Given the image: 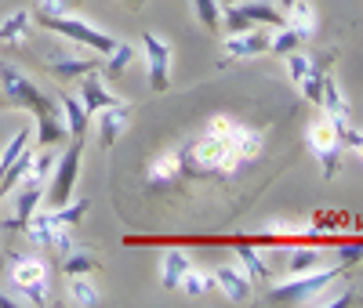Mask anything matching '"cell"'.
<instances>
[{"label": "cell", "mask_w": 363, "mask_h": 308, "mask_svg": "<svg viewBox=\"0 0 363 308\" xmlns=\"http://www.w3.org/2000/svg\"><path fill=\"white\" fill-rule=\"evenodd\" d=\"M66 301L73 308H95V304H102V290L95 287V280H87V275H69Z\"/></svg>", "instance_id": "cb8c5ba5"}, {"label": "cell", "mask_w": 363, "mask_h": 308, "mask_svg": "<svg viewBox=\"0 0 363 308\" xmlns=\"http://www.w3.org/2000/svg\"><path fill=\"white\" fill-rule=\"evenodd\" d=\"M0 91H4V105H15V109H29V113H33L37 142H40V145H62V142L69 138L58 98L44 95V87H37L22 69L0 66Z\"/></svg>", "instance_id": "6da1fadb"}, {"label": "cell", "mask_w": 363, "mask_h": 308, "mask_svg": "<svg viewBox=\"0 0 363 308\" xmlns=\"http://www.w3.org/2000/svg\"><path fill=\"white\" fill-rule=\"evenodd\" d=\"M48 69L58 80H80L87 73H99L102 69V58H84V55H55L48 62Z\"/></svg>", "instance_id": "d6986e66"}, {"label": "cell", "mask_w": 363, "mask_h": 308, "mask_svg": "<svg viewBox=\"0 0 363 308\" xmlns=\"http://www.w3.org/2000/svg\"><path fill=\"white\" fill-rule=\"evenodd\" d=\"M269 239H287V236H294V239H306L313 229L309 225H287V222H269L265 229H262Z\"/></svg>", "instance_id": "4dcf8cb0"}, {"label": "cell", "mask_w": 363, "mask_h": 308, "mask_svg": "<svg viewBox=\"0 0 363 308\" xmlns=\"http://www.w3.org/2000/svg\"><path fill=\"white\" fill-rule=\"evenodd\" d=\"M178 290H186V294H207V290H215V272H200V268H189L186 275H182Z\"/></svg>", "instance_id": "83f0119b"}, {"label": "cell", "mask_w": 363, "mask_h": 308, "mask_svg": "<svg viewBox=\"0 0 363 308\" xmlns=\"http://www.w3.org/2000/svg\"><path fill=\"white\" fill-rule=\"evenodd\" d=\"M189 268H193V261H189L186 251H167L160 258V283H164V290H178L182 275H186Z\"/></svg>", "instance_id": "7402d4cb"}, {"label": "cell", "mask_w": 363, "mask_h": 308, "mask_svg": "<svg viewBox=\"0 0 363 308\" xmlns=\"http://www.w3.org/2000/svg\"><path fill=\"white\" fill-rule=\"evenodd\" d=\"M203 131H211V135H218L222 142H229V149L236 152L240 160H258L262 156V145H265L262 131L244 127V123H236L233 116H211Z\"/></svg>", "instance_id": "ba28073f"}, {"label": "cell", "mask_w": 363, "mask_h": 308, "mask_svg": "<svg viewBox=\"0 0 363 308\" xmlns=\"http://www.w3.org/2000/svg\"><path fill=\"white\" fill-rule=\"evenodd\" d=\"M251 25H284L280 8H272L269 0H236L222 11V29L225 33H244Z\"/></svg>", "instance_id": "52a82bcc"}, {"label": "cell", "mask_w": 363, "mask_h": 308, "mask_svg": "<svg viewBox=\"0 0 363 308\" xmlns=\"http://www.w3.org/2000/svg\"><path fill=\"white\" fill-rule=\"evenodd\" d=\"M128 120H131V102H116L109 109H99V145L109 149L120 138V131L128 127Z\"/></svg>", "instance_id": "e0dca14e"}, {"label": "cell", "mask_w": 363, "mask_h": 308, "mask_svg": "<svg viewBox=\"0 0 363 308\" xmlns=\"http://www.w3.org/2000/svg\"><path fill=\"white\" fill-rule=\"evenodd\" d=\"M272 44V33L269 29H244V33H229L225 40V55L229 58H255V55H265Z\"/></svg>", "instance_id": "9a60e30c"}, {"label": "cell", "mask_w": 363, "mask_h": 308, "mask_svg": "<svg viewBox=\"0 0 363 308\" xmlns=\"http://www.w3.org/2000/svg\"><path fill=\"white\" fill-rule=\"evenodd\" d=\"M182 156H186V174H222V178H229L240 164H244L229 149V142H222L211 131H200L193 142H182Z\"/></svg>", "instance_id": "3957f363"}, {"label": "cell", "mask_w": 363, "mask_h": 308, "mask_svg": "<svg viewBox=\"0 0 363 308\" xmlns=\"http://www.w3.org/2000/svg\"><path fill=\"white\" fill-rule=\"evenodd\" d=\"M29 25H33V15H29V11H11L4 22H0V44H4V47L26 44Z\"/></svg>", "instance_id": "603a6c76"}, {"label": "cell", "mask_w": 363, "mask_h": 308, "mask_svg": "<svg viewBox=\"0 0 363 308\" xmlns=\"http://www.w3.org/2000/svg\"><path fill=\"white\" fill-rule=\"evenodd\" d=\"M77 0H37V18H55V15H73Z\"/></svg>", "instance_id": "d6a6232c"}, {"label": "cell", "mask_w": 363, "mask_h": 308, "mask_svg": "<svg viewBox=\"0 0 363 308\" xmlns=\"http://www.w3.org/2000/svg\"><path fill=\"white\" fill-rule=\"evenodd\" d=\"M284 25L294 29L301 40H309L316 33V8L309 4V0H294V4L287 8V15H284Z\"/></svg>", "instance_id": "ffe728a7"}, {"label": "cell", "mask_w": 363, "mask_h": 308, "mask_svg": "<svg viewBox=\"0 0 363 308\" xmlns=\"http://www.w3.org/2000/svg\"><path fill=\"white\" fill-rule=\"evenodd\" d=\"M124 4H128V8H135V11H138V8H142V4H145V0H124Z\"/></svg>", "instance_id": "8d00e7d4"}, {"label": "cell", "mask_w": 363, "mask_h": 308, "mask_svg": "<svg viewBox=\"0 0 363 308\" xmlns=\"http://www.w3.org/2000/svg\"><path fill=\"white\" fill-rule=\"evenodd\" d=\"M236 261H240V268L251 275V283H265L269 280V268H265L262 254L255 251L251 243H236Z\"/></svg>", "instance_id": "d4e9b609"}, {"label": "cell", "mask_w": 363, "mask_h": 308, "mask_svg": "<svg viewBox=\"0 0 363 308\" xmlns=\"http://www.w3.org/2000/svg\"><path fill=\"white\" fill-rule=\"evenodd\" d=\"M182 174H186V156H182V145H174V149L160 152V156L145 167V185H149L153 193H157V189L164 193V189H171Z\"/></svg>", "instance_id": "4fadbf2b"}, {"label": "cell", "mask_w": 363, "mask_h": 308, "mask_svg": "<svg viewBox=\"0 0 363 308\" xmlns=\"http://www.w3.org/2000/svg\"><path fill=\"white\" fill-rule=\"evenodd\" d=\"M193 11H196V18L203 22V29H222V4L218 0H193Z\"/></svg>", "instance_id": "f1b7e54d"}, {"label": "cell", "mask_w": 363, "mask_h": 308, "mask_svg": "<svg viewBox=\"0 0 363 308\" xmlns=\"http://www.w3.org/2000/svg\"><path fill=\"white\" fill-rule=\"evenodd\" d=\"M338 135H342V145H345V149H352L356 156L363 160V131H359V127H352V120H349V123H342Z\"/></svg>", "instance_id": "836d02e7"}, {"label": "cell", "mask_w": 363, "mask_h": 308, "mask_svg": "<svg viewBox=\"0 0 363 308\" xmlns=\"http://www.w3.org/2000/svg\"><path fill=\"white\" fill-rule=\"evenodd\" d=\"M0 268H4V258H0Z\"/></svg>", "instance_id": "ab89813d"}, {"label": "cell", "mask_w": 363, "mask_h": 308, "mask_svg": "<svg viewBox=\"0 0 363 308\" xmlns=\"http://www.w3.org/2000/svg\"><path fill=\"white\" fill-rule=\"evenodd\" d=\"M18 185H22V189H18V196H15V218H11V225H15V229H26L29 214L44 203V181L33 178V174H26Z\"/></svg>", "instance_id": "2e32d148"}, {"label": "cell", "mask_w": 363, "mask_h": 308, "mask_svg": "<svg viewBox=\"0 0 363 308\" xmlns=\"http://www.w3.org/2000/svg\"><path fill=\"white\" fill-rule=\"evenodd\" d=\"M287 58V66H291V80H294V87H298V95L301 98H309L313 105H320V84H323V58L316 62V58H309L306 51H291V55H284Z\"/></svg>", "instance_id": "8fae6325"}, {"label": "cell", "mask_w": 363, "mask_h": 308, "mask_svg": "<svg viewBox=\"0 0 363 308\" xmlns=\"http://www.w3.org/2000/svg\"><path fill=\"white\" fill-rule=\"evenodd\" d=\"M58 105H62V120H66V131L69 135H77V138H84V131H87V123H91V113H87V105L80 102V95H58Z\"/></svg>", "instance_id": "44dd1931"}, {"label": "cell", "mask_w": 363, "mask_h": 308, "mask_svg": "<svg viewBox=\"0 0 363 308\" xmlns=\"http://www.w3.org/2000/svg\"><path fill=\"white\" fill-rule=\"evenodd\" d=\"M11 280H15V294L22 297V304H48V265L37 258H15L11 265Z\"/></svg>", "instance_id": "30bf717a"}, {"label": "cell", "mask_w": 363, "mask_h": 308, "mask_svg": "<svg viewBox=\"0 0 363 308\" xmlns=\"http://www.w3.org/2000/svg\"><path fill=\"white\" fill-rule=\"evenodd\" d=\"M215 287H222L225 290V297L233 301V304H247L251 301V294H255V283H251V275L240 268V265H222L218 272H215Z\"/></svg>", "instance_id": "5bb4252c"}, {"label": "cell", "mask_w": 363, "mask_h": 308, "mask_svg": "<svg viewBox=\"0 0 363 308\" xmlns=\"http://www.w3.org/2000/svg\"><path fill=\"white\" fill-rule=\"evenodd\" d=\"M342 272H345L342 261H338L335 268H313V272H301V275H294L291 283L272 287V290L265 294V301H269V304H309L320 290H327L330 283H335Z\"/></svg>", "instance_id": "277c9868"}, {"label": "cell", "mask_w": 363, "mask_h": 308, "mask_svg": "<svg viewBox=\"0 0 363 308\" xmlns=\"http://www.w3.org/2000/svg\"><path fill=\"white\" fill-rule=\"evenodd\" d=\"M142 51H145V66H149V87L167 91L171 87V44L160 40L157 33H145Z\"/></svg>", "instance_id": "7c38bea8"}, {"label": "cell", "mask_w": 363, "mask_h": 308, "mask_svg": "<svg viewBox=\"0 0 363 308\" xmlns=\"http://www.w3.org/2000/svg\"><path fill=\"white\" fill-rule=\"evenodd\" d=\"M62 272L66 275H91V272H99V258L87 251H69L62 258Z\"/></svg>", "instance_id": "4316f807"}, {"label": "cell", "mask_w": 363, "mask_h": 308, "mask_svg": "<svg viewBox=\"0 0 363 308\" xmlns=\"http://www.w3.org/2000/svg\"><path fill=\"white\" fill-rule=\"evenodd\" d=\"M287 265H291V272H294V275L313 272V268H320V251H313V246H309V251H294Z\"/></svg>", "instance_id": "1f68e13d"}, {"label": "cell", "mask_w": 363, "mask_h": 308, "mask_svg": "<svg viewBox=\"0 0 363 308\" xmlns=\"http://www.w3.org/2000/svg\"><path fill=\"white\" fill-rule=\"evenodd\" d=\"M80 102L87 105V113H91V116H95L99 109H109V105L124 102V98H116L113 91L106 87V80H102L99 73H87V76H80Z\"/></svg>", "instance_id": "ac0fdd59"}, {"label": "cell", "mask_w": 363, "mask_h": 308, "mask_svg": "<svg viewBox=\"0 0 363 308\" xmlns=\"http://www.w3.org/2000/svg\"><path fill=\"white\" fill-rule=\"evenodd\" d=\"M40 22H44V29H51V33L66 37V40H77V44L99 51V55H109L113 44H116L109 33H102V29H95L84 18H73V15H55V18H40Z\"/></svg>", "instance_id": "9c48e42d"}, {"label": "cell", "mask_w": 363, "mask_h": 308, "mask_svg": "<svg viewBox=\"0 0 363 308\" xmlns=\"http://www.w3.org/2000/svg\"><path fill=\"white\" fill-rule=\"evenodd\" d=\"M218 4H222V8H229V4H236V0H218Z\"/></svg>", "instance_id": "f35d334b"}, {"label": "cell", "mask_w": 363, "mask_h": 308, "mask_svg": "<svg viewBox=\"0 0 363 308\" xmlns=\"http://www.w3.org/2000/svg\"><path fill=\"white\" fill-rule=\"evenodd\" d=\"M306 142H309V149H313V156L320 160L323 178H335V171H338V164H342V149H345V145H342V135H338L335 123H330L327 113L316 116V120L309 123Z\"/></svg>", "instance_id": "8992f818"}, {"label": "cell", "mask_w": 363, "mask_h": 308, "mask_svg": "<svg viewBox=\"0 0 363 308\" xmlns=\"http://www.w3.org/2000/svg\"><path fill=\"white\" fill-rule=\"evenodd\" d=\"M277 4H280V8H291V4H294V0H277Z\"/></svg>", "instance_id": "74e56055"}, {"label": "cell", "mask_w": 363, "mask_h": 308, "mask_svg": "<svg viewBox=\"0 0 363 308\" xmlns=\"http://www.w3.org/2000/svg\"><path fill=\"white\" fill-rule=\"evenodd\" d=\"M338 261L349 268V265H356V261H363V243H345V246H338Z\"/></svg>", "instance_id": "e575fe53"}, {"label": "cell", "mask_w": 363, "mask_h": 308, "mask_svg": "<svg viewBox=\"0 0 363 308\" xmlns=\"http://www.w3.org/2000/svg\"><path fill=\"white\" fill-rule=\"evenodd\" d=\"M80 156H84V138L73 135V145L66 152H58V164L51 171V185H48V196H44L48 207H66L73 200V185H77V174H80Z\"/></svg>", "instance_id": "5b68a950"}, {"label": "cell", "mask_w": 363, "mask_h": 308, "mask_svg": "<svg viewBox=\"0 0 363 308\" xmlns=\"http://www.w3.org/2000/svg\"><path fill=\"white\" fill-rule=\"evenodd\" d=\"M15 304H22L18 294H15V297H11V294H0V308H15Z\"/></svg>", "instance_id": "d590c367"}, {"label": "cell", "mask_w": 363, "mask_h": 308, "mask_svg": "<svg viewBox=\"0 0 363 308\" xmlns=\"http://www.w3.org/2000/svg\"><path fill=\"white\" fill-rule=\"evenodd\" d=\"M301 44H306V40H301V37L294 33V29L280 25L277 33H272V44H269V51H272V55H291V51H298Z\"/></svg>", "instance_id": "f546056e"}, {"label": "cell", "mask_w": 363, "mask_h": 308, "mask_svg": "<svg viewBox=\"0 0 363 308\" xmlns=\"http://www.w3.org/2000/svg\"><path fill=\"white\" fill-rule=\"evenodd\" d=\"M87 214V203L84 200H69L66 207H37L33 214H29L26 222V232L29 239H33L37 246H44V251L66 258L73 251V225Z\"/></svg>", "instance_id": "7a4b0ae2"}, {"label": "cell", "mask_w": 363, "mask_h": 308, "mask_svg": "<svg viewBox=\"0 0 363 308\" xmlns=\"http://www.w3.org/2000/svg\"><path fill=\"white\" fill-rule=\"evenodd\" d=\"M102 58H106V62H102V73H106V76H120V73H124V69L131 66V62H135V47L116 40V44H113V51H109V55H102Z\"/></svg>", "instance_id": "484cf974"}]
</instances>
